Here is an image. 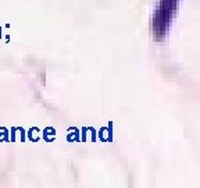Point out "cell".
Listing matches in <instances>:
<instances>
[{
  "instance_id": "1",
  "label": "cell",
  "mask_w": 200,
  "mask_h": 188,
  "mask_svg": "<svg viewBox=\"0 0 200 188\" xmlns=\"http://www.w3.org/2000/svg\"><path fill=\"white\" fill-rule=\"evenodd\" d=\"M175 7H177V0H161L159 13H157V21H154V31L159 28L160 24H163L161 34L165 31V25H168Z\"/></svg>"
}]
</instances>
